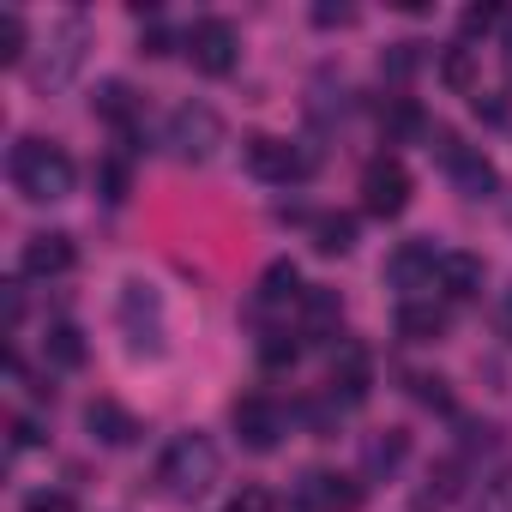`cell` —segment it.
<instances>
[{
    "instance_id": "cell-1",
    "label": "cell",
    "mask_w": 512,
    "mask_h": 512,
    "mask_svg": "<svg viewBox=\"0 0 512 512\" xmlns=\"http://www.w3.org/2000/svg\"><path fill=\"white\" fill-rule=\"evenodd\" d=\"M7 169H13V187H19L25 199H37V205L67 199V193H73V181H79L73 157H67L61 145H49V139H19V145H13V157H7Z\"/></svg>"
},
{
    "instance_id": "cell-2",
    "label": "cell",
    "mask_w": 512,
    "mask_h": 512,
    "mask_svg": "<svg viewBox=\"0 0 512 512\" xmlns=\"http://www.w3.org/2000/svg\"><path fill=\"white\" fill-rule=\"evenodd\" d=\"M157 476H163L169 494L199 500V494L217 482V446H211L205 434H175L169 452H163V464H157Z\"/></svg>"
},
{
    "instance_id": "cell-3",
    "label": "cell",
    "mask_w": 512,
    "mask_h": 512,
    "mask_svg": "<svg viewBox=\"0 0 512 512\" xmlns=\"http://www.w3.org/2000/svg\"><path fill=\"white\" fill-rule=\"evenodd\" d=\"M79 61H85V19L73 13V19H61V25L49 31L43 55L31 61V85H37V91H55V85H67V79L79 73Z\"/></svg>"
},
{
    "instance_id": "cell-4",
    "label": "cell",
    "mask_w": 512,
    "mask_h": 512,
    "mask_svg": "<svg viewBox=\"0 0 512 512\" xmlns=\"http://www.w3.org/2000/svg\"><path fill=\"white\" fill-rule=\"evenodd\" d=\"M169 145H175L181 163H205V157L223 145V115H217L211 103H181V109L169 115Z\"/></svg>"
},
{
    "instance_id": "cell-5",
    "label": "cell",
    "mask_w": 512,
    "mask_h": 512,
    "mask_svg": "<svg viewBox=\"0 0 512 512\" xmlns=\"http://www.w3.org/2000/svg\"><path fill=\"white\" fill-rule=\"evenodd\" d=\"M290 500H296V512H356L362 488L350 476H338V470H302L290 482Z\"/></svg>"
},
{
    "instance_id": "cell-6",
    "label": "cell",
    "mask_w": 512,
    "mask_h": 512,
    "mask_svg": "<svg viewBox=\"0 0 512 512\" xmlns=\"http://www.w3.org/2000/svg\"><path fill=\"white\" fill-rule=\"evenodd\" d=\"M187 55H193L199 73L223 79V73L235 67V55H241V37H235L229 19H193V25H187Z\"/></svg>"
},
{
    "instance_id": "cell-7",
    "label": "cell",
    "mask_w": 512,
    "mask_h": 512,
    "mask_svg": "<svg viewBox=\"0 0 512 512\" xmlns=\"http://www.w3.org/2000/svg\"><path fill=\"white\" fill-rule=\"evenodd\" d=\"M410 205V175H404V163L398 157H374L368 169H362V211L368 217H398Z\"/></svg>"
},
{
    "instance_id": "cell-8",
    "label": "cell",
    "mask_w": 512,
    "mask_h": 512,
    "mask_svg": "<svg viewBox=\"0 0 512 512\" xmlns=\"http://www.w3.org/2000/svg\"><path fill=\"white\" fill-rule=\"evenodd\" d=\"M284 428H290V416H284L272 398H260V392L235 404V440H241L247 452H272V446L284 440Z\"/></svg>"
},
{
    "instance_id": "cell-9",
    "label": "cell",
    "mask_w": 512,
    "mask_h": 512,
    "mask_svg": "<svg viewBox=\"0 0 512 512\" xmlns=\"http://www.w3.org/2000/svg\"><path fill=\"white\" fill-rule=\"evenodd\" d=\"M434 272H440V253H434L428 241H404L392 260H386V284L404 290V302L428 296V290H434Z\"/></svg>"
},
{
    "instance_id": "cell-10",
    "label": "cell",
    "mask_w": 512,
    "mask_h": 512,
    "mask_svg": "<svg viewBox=\"0 0 512 512\" xmlns=\"http://www.w3.org/2000/svg\"><path fill=\"white\" fill-rule=\"evenodd\" d=\"M247 169L260 175V181H302L308 175V157L296 151V145H284V139H272V133H260V139H247Z\"/></svg>"
},
{
    "instance_id": "cell-11",
    "label": "cell",
    "mask_w": 512,
    "mask_h": 512,
    "mask_svg": "<svg viewBox=\"0 0 512 512\" xmlns=\"http://www.w3.org/2000/svg\"><path fill=\"white\" fill-rule=\"evenodd\" d=\"M121 326L133 338V350H163V320H157V296L145 284L121 290Z\"/></svg>"
},
{
    "instance_id": "cell-12",
    "label": "cell",
    "mask_w": 512,
    "mask_h": 512,
    "mask_svg": "<svg viewBox=\"0 0 512 512\" xmlns=\"http://www.w3.org/2000/svg\"><path fill=\"white\" fill-rule=\"evenodd\" d=\"M446 175H452V187H458L464 199H494V187H500L494 163H488L476 145H458V151L446 157Z\"/></svg>"
},
{
    "instance_id": "cell-13",
    "label": "cell",
    "mask_w": 512,
    "mask_h": 512,
    "mask_svg": "<svg viewBox=\"0 0 512 512\" xmlns=\"http://www.w3.org/2000/svg\"><path fill=\"white\" fill-rule=\"evenodd\" d=\"M19 266H25V278H61V272H73V235H31L25 241V253H19Z\"/></svg>"
},
{
    "instance_id": "cell-14",
    "label": "cell",
    "mask_w": 512,
    "mask_h": 512,
    "mask_svg": "<svg viewBox=\"0 0 512 512\" xmlns=\"http://www.w3.org/2000/svg\"><path fill=\"white\" fill-rule=\"evenodd\" d=\"M446 332V308L434 296H416V302H398V338L404 344H434Z\"/></svg>"
},
{
    "instance_id": "cell-15",
    "label": "cell",
    "mask_w": 512,
    "mask_h": 512,
    "mask_svg": "<svg viewBox=\"0 0 512 512\" xmlns=\"http://www.w3.org/2000/svg\"><path fill=\"white\" fill-rule=\"evenodd\" d=\"M85 428H91V440H103V446H127V440H139V422H133L115 398H91V404H85Z\"/></svg>"
},
{
    "instance_id": "cell-16",
    "label": "cell",
    "mask_w": 512,
    "mask_h": 512,
    "mask_svg": "<svg viewBox=\"0 0 512 512\" xmlns=\"http://www.w3.org/2000/svg\"><path fill=\"white\" fill-rule=\"evenodd\" d=\"M434 284H440L452 302H470V296H482V260H476V253H440Z\"/></svg>"
},
{
    "instance_id": "cell-17",
    "label": "cell",
    "mask_w": 512,
    "mask_h": 512,
    "mask_svg": "<svg viewBox=\"0 0 512 512\" xmlns=\"http://www.w3.org/2000/svg\"><path fill=\"white\" fill-rule=\"evenodd\" d=\"M332 398H344V404L368 398V356H362V344H338V356H332Z\"/></svg>"
},
{
    "instance_id": "cell-18",
    "label": "cell",
    "mask_w": 512,
    "mask_h": 512,
    "mask_svg": "<svg viewBox=\"0 0 512 512\" xmlns=\"http://www.w3.org/2000/svg\"><path fill=\"white\" fill-rule=\"evenodd\" d=\"M404 458H410V434H404V428H386V434H374V440L362 446V470H368V476H398Z\"/></svg>"
},
{
    "instance_id": "cell-19",
    "label": "cell",
    "mask_w": 512,
    "mask_h": 512,
    "mask_svg": "<svg viewBox=\"0 0 512 512\" xmlns=\"http://www.w3.org/2000/svg\"><path fill=\"white\" fill-rule=\"evenodd\" d=\"M302 296V278H296V266L290 260H278V266H266V278H260V290H253V308H284V302H296Z\"/></svg>"
},
{
    "instance_id": "cell-20",
    "label": "cell",
    "mask_w": 512,
    "mask_h": 512,
    "mask_svg": "<svg viewBox=\"0 0 512 512\" xmlns=\"http://www.w3.org/2000/svg\"><path fill=\"white\" fill-rule=\"evenodd\" d=\"M43 356H49L55 368H67V374H73V368H85V356H91V350H85V332H79L73 320H61V326H49Z\"/></svg>"
},
{
    "instance_id": "cell-21",
    "label": "cell",
    "mask_w": 512,
    "mask_h": 512,
    "mask_svg": "<svg viewBox=\"0 0 512 512\" xmlns=\"http://www.w3.org/2000/svg\"><path fill=\"white\" fill-rule=\"evenodd\" d=\"M91 109H97L103 121H115V127H127L139 103H133V85H121V79H103V85H97V97H91Z\"/></svg>"
},
{
    "instance_id": "cell-22",
    "label": "cell",
    "mask_w": 512,
    "mask_h": 512,
    "mask_svg": "<svg viewBox=\"0 0 512 512\" xmlns=\"http://www.w3.org/2000/svg\"><path fill=\"white\" fill-rule=\"evenodd\" d=\"M314 247H320V253H350V247H356V217H344V211L314 217Z\"/></svg>"
},
{
    "instance_id": "cell-23",
    "label": "cell",
    "mask_w": 512,
    "mask_h": 512,
    "mask_svg": "<svg viewBox=\"0 0 512 512\" xmlns=\"http://www.w3.org/2000/svg\"><path fill=\"white\" fill-rule=\"evenodd\" d=\"M416 67H422V43H392V49L380 55V79H392V85H404Z\"/></svg>"
},
{
    "instance_id": "cell-24",
    "label": "cell",
    "mask_w": 512,
    "mask_h": 512,
    "mask_svg": "<svg viewBox=\"0 0 512 512\" xmlns=\"http://www.w3.org/2000/svg\"><path fill=\"white\" fill-rule=\"evenodd\" d=\"M440 79L464 97V91H476V61H470V49H446L440 55Z\"/></svg>"
},
{
    "instance_id": "cell-25",
    "label": "cell",
    "mask_w": 512,
    "mask_h": 512,
    "mask_svg": "<svg viewBox=\"0 0 512 512\" xmlns=\"http://www.w3.org/2000/svg\"><path fill=\"white\" fill-rule=\"evenodd\" d=\"M31 49H25V19L7 7V13H0V61H7V67H19Z\"/></svg>"
},
{
    "instance_id": "cell-26",
    "label": "cell",
    "mask_w": 512,
    "mask_h": 512,
    "mask_svg": "<svg viewBox=\"0 0 512 512\" xmlns=\"http://www.w3.org/2000/svg\"><path fill=\"white\" fill-rule=\"evenodd\" d=\"M386 127H392V133H404V139H416V133L428 139V133H434V127L422 121V109H416V103H404V97H398V103L386 109Z\"/></svg>"
},
{
    "instance_id": "cell-27",
    "label": "cell",
    "mask_w": 512,
    "mask_h": 512,
    "mask_svg": "<svg viewBox=\"0 0 512 512\" xmlns=\"http://www.w3.org/2000/svg\"><path fill=\"white\" fill-rule=\"evenodd\" d=\"M296 350H302V344H296L290 332H266V344H260V362H266V368H290V362H296Z\"/></svg>"
},
{
    "instance_id": "cell-28",
    "label": "cell",
    "mask_w": 512,
    "mask_h": 512,
    "mask_svg": "<svg viewBox=\"0 0 512 512\" xmlns=\"http://www.w3.org/2000/svg\"><path fill=\"white\" fill-rule=\"evenodd\" d=\"M97 187H103V199H109V205H121V199H127V163H121V157H109V163L97 169Z\"/></svg>"
},
{
    "instance_id": "cell-29",
    "label": "cell",
    "mask_w": 512,
    "mask_h": 512,
    "mask_svg": "<svg viewBox=\"0 0 512 512\" xmlns=\"http://www.w3.org/2000/svg\"><path fill=\"white\" fill-rule=\"evenodd\" d=\"M458 25H464V37H488V31H500V25H506V13H500V7H470Z\"/></svg>"
},
{
    "instance_id": "cell-30",
    "label": "cell",
    "mask_w": 512,
    "mask_h": 512,
    "mask_svg": "<svg viewBox=\"0 0 512 512\" xmlns=\"http://www.w3.org/2000/svg\"><path fill=\"white\" fill-rule=\"evenodd\" d=\"M476 512H512V470H506V476H494V482L482 488Z\"/></svg>"
},
{
    "instance_id": "cell-31",
    "label": "cell",
    "mask_w": 512,
    "mask_h": 512,
    "mask_svg": "<svg viewBox=\"0 0 512 512\" xmlns=\"http://www.w3.org/2000/svg\"><path fill=\"white\" fill-rule=\"evenodd\" d=\"M25 512H73V494H61V488H37V494L25 500Z\"/></svg>"
},
{
    "instance_id": "cell-32",
    "label": "cell",
    "mask_w": 512,
    "mask_h": 512,
    "mask_svg": "<svg viewBox=\"0 0 512 512\" xmlns=\"http://www.w3.org/2000/svg\"><path fill=\"white\" fill-rule=\"evenodd\" d=\"M416 398L422 404H434V410H446L452 398H446V380H428V374H416Z\"/></svg>"
},
{
    "instance_id": "cell-33",
    "label": "cell",
    "mask_w": 512,
    "mask_h": 512,
    "mask_svg": "<svg viewBox=\"0 0 512 512\" xmlns=\"http://www.w3.org/2000/svg\"><path fill=\"white\" fill-rule=\"evenodd\" d=\"M314 25H356V7H332V0H326V7H314Z\"/></svg>"
},
{
    "instance_id": "cell-34",
    "label": "cell",
    "mask_w": 512,
    "mask_h": 512,
    "mask_svg": "<svg viewBox=\"0 0 512 512\" xmlns=\"http://www.w3.org/2000/svg\"><path fill=\"white\" fill-rule=\"evenodd\" d=\"M229 512H272V494H266V488H247Z\"/></svg>"
},
{
    "instance_id": "cell-35",
    "label": "cell",
    "mask_w": 512,
    "mask_h": 512,
    "mask_svg": "<svg viewBox=\"0 0 512 512\" xmlns=\"http://www.w3.org/2000/svg\"><path fill=\"white\" fill-rule=\"evenodd\" d=\"M145 55H175V37H169L163 25H151V37H145Z\"/></svg>"
},
{
    "instance_id": "cell-36",
    "label": "cell",
    "mask_w": 512,
    "mask_h": 512,
    "mask_svg": "<svg viewBox=\"0 0 512 512\" xmlns=\"http://www.w3.org/2000/svg\"><path fill=\"white\" fill-rule=\"evenodd\" d=\"M19 320H25V296L7 290V332H19Z\"/></svg>"
},
{
    "instance_id": "cell-37",
    "label": "cell",
    "mask_w": 512,
    "mask_h": 512,
    "mask_svg": "<svg viewBox=\"0 0 512 512\" xmlns=\"http://www.w3.org/2000/svg\"><path fill=\"white\" fill-rule=\"evenodd\" d=\"M500 338H506V344H512V290H506V296H500Z\"/></svg>"
},
{
    "instance_id": "cell-38",
    "label": "cell",
    "mask_w": 512,
    "mask_h": 512,
    "mask_svg": "<svg viewBox=\"0 0 512 512\" xmlns=\"http://www.w3.org/2000/svg\"><path fill=\"white\" fill-rule=\"evenodd\" d=\"M506 73H512V37H506Z\"/></svg>"
}]
</instances>
